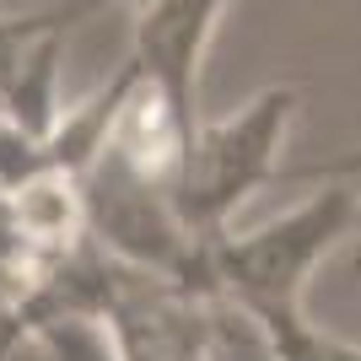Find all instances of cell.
Here are the masks:
<instances>
[{
    "instance_id": "obj_1",
    "label": "cell",
    "mask_w": 361,
    "mask_h": 361,
    "mask_svg": "<svg viewBox=\"0 0 361 361\" xmlns=\"http://www.w3.org/2000/svg\"><path fill=\"white\" fill-rule=\"evenodd\" d=\"M350 221H361V195L350 183H329L324 195H313L307 205H297L291 216L259 226L248 238L226 232L205 254V291L226 297L259 334L297 324L307 275L350 232Z\"/></svg>"
},
{
    "instance_id": "obj_2",
    "label": "cell",
    "mask_w": 361,
    "mask_h": 361,
    "mask_svg": "<svg viewBox=\"0 0 361 361\" xmlns=\"http://www.w3.org/2000/svg\"><path fill=\"white\" fill-rule=\"evenodd\" d=\"M291 108H297V87H270L238 119L195 130L178 178L167 189V205L205 254H211V243L226 238V221L243 200L259 183L281 178V135L291 124Z\"/></svg>"
},
{
    "instance_id": "obj_3",
    "label": "cell",
    "mask_w": 361,
    "mask_h": 361,
    "mask_svg": "<svg viewBox=\"0 0 361 361\" xmlns=\"http://www.w3.org/2000/svg\"><path fill=\"white\" fill-rule=\"evenodd\" d=\"M318 361H361V345H350V340H334V334H324V345H318Z\"/></svg>"
}]
</instances>
